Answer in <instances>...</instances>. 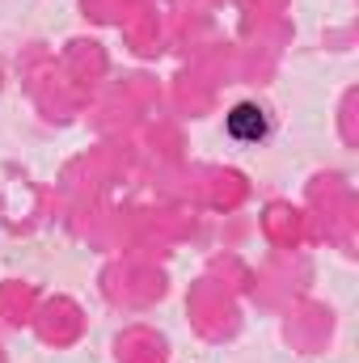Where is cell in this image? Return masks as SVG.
Here are the masks:
<instances>
[{
  "label": "cell",
  "instance_id": "obj_1",
  "mask_svg": "<svg viewBox=\"0 0 359 363\" xmlns=\"http://www.w3.org/2000/svg\"><path fill=\"white\" fill-rule=\"evenodd\" d=\"M224 131H228L233 144H241V148H258V144H267L270 135H275V114H270L267 101L245 97V101H237V106L224 114Z\"/></svg>",
  "mask_w": 359,
  "mask_h": 363
},
{
  "label": "cell",
  "instance_id": "obj_2",
  "mask_svg": "<svg viewBox=\"0 0 359 363\" xmlns=\"http://www.w3.org/2000/svg\"><path fill=\"white\" fill-rule=\"evenodd\" d=\"M0 89H4V68H0Z\"/></svg>",
  "mask_w": 359,
  "mask_h": 363
}]
</instances>
